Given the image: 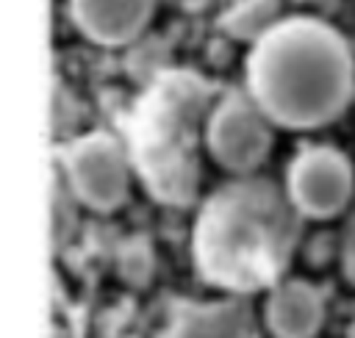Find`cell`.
Wrapping results in <instances>:
<instances>
[{
  "instance_id": "obj_9",
  "label": "cell",
  "mask_w": 355,
  "mask_h": 338,
  "mask_svg": "<svg viewBox=\"0 0 355 338\" xmlns=\"http://www.w3.org/2000/svg\"><path fill=\"white\" fill-rule=\"evenodd\" d=\"M324 316L322 296L302 280L280 283L266 302V324L275 338H313Z\"/></svg>"
},
{
  "instance_id": "obj_5",
  "label": "cell",
  "mask_w": 355,
  "mask_h": 338,
  "mask_svg": "<svg viewBox=\"0 0 355 338\" xmlns=\"http://www.w3.org/2000/svg\"><path fill=\"white\" fill-rule=\"evenodd\" d=\"M263 116L266 114L255 100L241 94L225 97L208 119V147L214 158L233 172L255 169L269 152L272 141Z\"/></svg>"
},
{
  "instance_id": "obj_14",
  "label": "cell",
  "mask_w": 355,
  "mask_h": 338,
  "mask_svg": "<svg viewBox=\"0 0 355 338\" xmlns=\"http://www.w3.org/2000/svg\"><path fill=\"white\" fill-rule=\"evenodd\" d=\"M341 263H344V274L347 280L355 285V208L347 219L344 227V238H341Z\"/></svg>"
},
{
  "instance_id": "obj_11",
  "label": "cell",
  "mask_w": 355,
  "mask_h": 338,
  "mask_svg": "<svg viewBox=\"0 0 355 338\" xmlns=\"http://www.w3.org/2000/svg\"><path fill=\"white\" fill-rule=\"evenodd\" d=\"M119 272L128 283L133 285H144L153 274V252L147 247V241L141 238H133L122 247L119 252Z\"/></svg>"
},
{
  "instance_id": "obj_3",
  "label": "cell",
  "mask_w": 355,
  "mask_h": 338,
  "mask_svg": "<svg viewBox=\"0 0 355 338\" xmlns=\"http://www.w3.org/2000/svg\"><path fill=\"white\" fill-rule=\"evenodd\" d=\"M211 86L191 72H161L133 105L128 122L130 161L147 191L166 205H189L197 194V130Z\"/></svg>"
},
{
  "instance_id": "obj_2",
  "label": "cell",
  "mask_w": 355,
  "mask_h": 338,
  "mask_svg": "<svg viewBox=\"0 0 355 338\" xmlns=\"http://www.w3.org/2000/svg\"><path fill=\"white\" fill-rule=\"evenodd\" d=\"M258 108L288 127H316L341 114L355 64L344 39L316 19H288L258 39L247 64Z\"/></svg>"
},
{
  "instance_id": "obj_6",
  "label": "cell",
  "mask_w": 355,
  "mask_h": 338,
  "mask_svg": "<svg viewBox=\"0 0 355 338\" xmlns=\"http://www.w3.org/2000/svg\"><path fill=\"white\" fill-rule=\"evenodd\" d=\"M288 197L302 216L324 219L338 213L352 197L349 161L330 147L300 152L288 169Z\"/></svg>"
},
{
  "instance_id": "obj_4",
  "label": "cell",
  "mask_w": 355,
  "mask_h": 338,
  "mask_svg": "<svg viewBox=\"0 0 355 338\" xmlns=\"http://www.w3.org/2000/svg\"><path fill=\"white\" fill-rule=\"evenodd\" d=\"M64 169L72 194L94 211H114L128 197V158L105 133L72 141L64 152Z\"/></svg>"
},
{
  "instance_id": "obj_10",
  "label": "cell",
  "mask_w": 355,
  "mask_h": 338,
  "mask_svg": "<svg viewBox=\"0 0 355 338\" xmlns=\"http://www.w3.org/2000/svg\"><path fill=\"white\" fill-rule=\"evenodd\" d=\"M277 0H241L222 17V28L239 39H261L275 28Z\"/></svg>"
},
{
  "instance_id": "obj_7",
  "label": "cell",
  "mask_w": 355,
  "mask_h": 338,
  "mask_svg": "<svg viewBox=\"0 0 355 338\" xmlns=\"http://www.w3.org/2000/svg\"><path fill=\"white\" fill-rule=\"evenodd\" d=\"M161 338H258L250 308L239 299L180 302Z\"/></svg>"
},
{
  "instance_id": "obj_13",
  "label": "cell",
  "mask_w": 355,
  "mask_h": 338,
  "mask_svg": "<svg viewBox=\"0 0 355 338\" xmlns=\"http://www.w3.org/2000/svg\"><path fill=\"white\" fill-rule=\"evenodd\" d=\"M130 69L139 75V78H158L161 75V64H164V47L158 42H147L141 44L133 55H130Z\"/></svg>"
},
{
  "instance_id": "obj_1",
  "label": "cell",
  "mask_w": 355,
  "mask_h": 338,
  "mask_svg": "<svg viewBox=\"0 0 355 338\" xmlns=\"http://www.w3.org/2000/svg\"><path fill=\"white\" fill-rule=\"evenodd\" d=\"M300 211L269 180H236L211 194L194 222L191 255L200 277L230 294L275 285L300 238Z\"/></svg>"
},
{
  "instance_id": "obj_12",
  "label": "cell",
  "mask_w": 355,
  "mask_h": 338,
  "mask_svg": "<svg viewBox=\"0 0 355 338\" xmlns=\"http://www.w3.org/2000/svg\"><path fill=\"white\" fill-rule=\"evenodd\" d=\"M75 227V205L67 186L55 177L53 180V247L58 249L64 241H69Z\"/></svg>"
},
{
  "instance_id": "obj_8",
  "label": "cell",
  "mask_w": 355,
  "mask_h": 338,
  "mask_svg": "<svg viewBox=\"0 0 355 338\" xmlns=\"http://www.w3.org/2000/svg\"><path fill=\"white\" fill-rule=\"evenodd\" d=\"M155 0H72L78 28L100 44L130 42L150 19Z\"/></svg>"
}]
</instances>
